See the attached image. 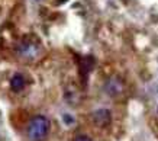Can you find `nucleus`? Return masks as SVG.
<instances>
[{"label": "nucleus", "mask_w": 158, "mask_h": 141, "mask_svg": "<svg viewBox=\"0 0 158 141\" xmlns=\"http://www.w3.org/2000/svg\"><path fill=\"white\" fill-rule=\"evenodd\" d=\"M49 119L44 115H36L28 125V138L31 141H44L49 132Z\"/></svg>", "instance_id": "1"}, {"label": "nucleus", "mask_w": 158, "mask_h": 141, "mask_svg": "<svg viewBox=\"0 0 158 141\" xmlns=\"http://www.w3.org/2000/svg\"><path fill=\"white\" fill-rule=\"evenodd\" d=\"M93 119L99 126H106L110 122V112L106 111V109H99V111L94 112Z\"/></svg>", "instance_id": "2"}, {"label": "nucleus", "mask_w": 158, "mask_h": 141, "mask_svg": "<svg viewBox=\"0 0 158 141\" xmlns=\"http://www.w3.org/2000/svg\"><path fill=\"white\" fill-rule=\"evenodd\" d=\"M10 86H12V89H13L15 92H20L25 88V77L19 73L15 74L13 77H12V80H10Z\"/></svg>", "instance_id": "3"}, {"label": "nucleus", "mask_w": 158, "mask_h": 141, "mask_svg": "<svg viewBox=\"0 0 158 141\" xmlns=\"http://www.w3.org/2000/svg\"><path fill=\"white\" fill-rule=\"evenodd\" d=\"M74 141H91L90 138H89V137H84V135H80V137H77L76 140Z\"/></svg>", "instance_id": "4"}]
</instances>
